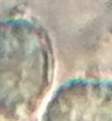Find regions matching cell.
<instances>
[{"label": "cell", "mask_w": 112, "mask_h": 121, "mask_svg": "<svg viewBox=\"0 0 112 121\" xmlns=\"http://www.w3.org/2000/svg\"><path fill=\"white\" fill-rule=\"evenodd\" d=\"M54 53L51 38L28 19L0 22V117L9 121L29 118L51 87Z\"/></svg>", "instance_id": "6da1fadb"}, {"label": "cell", "mask_w": 112, "mask_h": 121, "mask_svg": "<svg viewBox=\"0 0 112 121\" xmlns=\"http://www.w3.org/2000/svg\"><path fill=\"white\" fill-rule=\"evenodd\" d=\"M42 121H112V82L69 80L46 105Z\"/></svg>", "instance_id": "7a4b0ae2"}]
</instances>
